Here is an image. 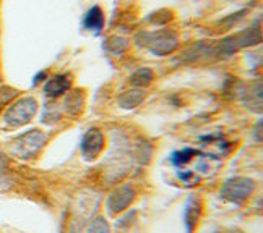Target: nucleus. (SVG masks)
<instances>
[{
    "label": "nucleus",
    "instance_id": "10",
    "mask_svg": "<svg viewBox=\"0 0 263 233\" xmlns=\"http://www.w3.org/2000/svg\"><path fill=\"white\" fill-rule=\"evenodd\" d=\"M83 25L86 29H91V31L99 33L101 29L104 26V15H103V10L99 7H93L88 10V13L83 19Z\"/></svg>",
    "mask_w": 263,
    "mask_h": 233
},
{
    "label": "nucleus",
    "instance_id": "9",
    "mask_svg": "<svg viewBox=\"0 0 263 233\" xmlns=\"http://www.w3.org/2000/svg\"><path fill=\"white\" fill-rule=\"evenodd\" d=\"M211 52H215L213 49L210 47V44L206 43H197L190 49H187L184 55H182V60L184 62H200V60H205L211 55Z\"/></svg>",
    "mask_w": 263,
    "mask_h": 233
},
{
    "label": "nucleus",
    "instance_id": "11",
    "mask_svg": "<svg viewBox=\"0 0 263 233\" xmlns=\"http://www.w3.org/2000/svg\"><path fill=\"white\" fill-rule=\"evenodd\" d=\"M146 94L145 91L141 89H130V91H125L124 94H120L119 97V105L122 109H134L137 105H140L141 102L145 100Z\"/></svg>",
    "mask_w": 263,
    "mask_h": 233
},
{
    "label": "nucleus",
    "instance_id": "2",
    "mask_svg": "<svg viewBox=\"0 0 263 233\" xmlns=\"http://www.w3.org/2000/svg\"><path fill=\"white\" fill-rule=\"evenodd\" d=\"M44 144H46V135L43 131L31 130V131L23 133L22 136H18L16 139H13L12 146H10V151H12V154L15 157L31 159L43 149Z\"/></svg>",
    "mask_w": 263,
    "mask_h": 233
},
{
    "label": "nucleus",
    "instance_id": "8",
    "mask_svg": "<svg viewBox=\"0 0 263 233\" xmlns=\"http://www.w3.org/2000/svg\"><path fill=\"white\" fill-rule=\"evenodd\" d=\"M70 86H72V81H70L68 76H65V75H57L54 78H50L47 83H46L44 93H46V96L55 99V97H60L62 94H65L67 91L70 89Z\"/></svg>",
    "mask_w": 263,
    "mask_h": 233
},
{
    "label": "nucleus",
    "instance_id": "3",
    "mask_svg": "<svg viewBox=\"0 0 263 233\" xmlns=\"http://www.w3.org/2000/svg\"><path fill=\"white\" fill-rule=\"evenodd\" d=\"M260 37H261V33H260V28L254 26V28H247L244 29L242 33L239 34H234L231 37H226L222 39L221 43L218 44V49H216V54H221V55H232L236 54L239 49L242 47H249V46H254L257 43H260Z\"/></svg>",
    "mask_w": 263,
    "mask_h": 233
},
{
    "label": "nucleus",
    "instance_id": "1",
    "mask_svg": "<svg viewBox=\"0 0 263 233\" xmlns=\"http://www.w3.org/2000/svg\"><path fill=\"white\" fill-rule=\"evenodd\" d=\"M36 112H37L36 99L29 96L22 97L7 109V112L4 114V123L10 128L23 126L33 120Z\"/></svg>",
    "mask_w": 263,
    "mask_h": 233
},
{
    "label": "nucleus",
    "instance_id": "6",
    "mask_svg": "<svg viewBox=\"0 0 263 233\" xmlns=\"http://www.w3.org/2000/svg\"><path fill=\"white\" fill-rule=\"evenodd\" d=\"M135 198V191L132 189L130 185H124L117 188L112 195L109 196V201H107V209L112 216L119 214V212L125 210L130 204L132 201Z\"/></svg>",
    "mask_w": 263,
    "mask_h": 233
},
{
    "label": "nucleus",
    "instance_id": "5",
    "mask_svg": "<svg viewBox=\"0 0 263 233\" xmlns=\"http://www.w3.org/2000/svg\"><path fill=\"white\" fill-rule=\"evenodd\" d=\"M254 188L255 183L250 178H231L222 185L219 195L231 202L240 204V202H244L252 195Z\"/></svg>",
    "mask_w": 263,
    "mask_h": 233
},
{
    "label": "nucleus",
    "instance_id": "12",
    "mask_svg": "<svg viewBox=\"0 0 263 233\" xmlns=\"http://www.w3.org/2000/svg\"><path fill=\"white\" fill-rule=\"evenodd\" d=\"M130 81L135 86L141 88V86H148L151 81H153V72L149 68H140L137 72L130 76Z\"/></svg>",
    "mask_w": 263,
    "mask_h": 233
},
{
    "label": "nucleus",
    "instance_id": "13",
    "mask_svg": "<svg viewBox=\"0 0 263 233\" xmlns=\"http://www.w3.org/2000/svg\"><path fill=\"white\" fill-rule=\"evenodd\" d=\"M86 233H110V227H109V224L106 222L104 217H96L89 224Z\"/></svg>",
    "mask_w": 263,
    "mask_h": 233
},
{
    "label": "nucleus",
    "instance_id": "4",
    "mask_svg": "<svg viewBox=\"0 0 263 233\" xmlns=\"http://www.w3.org/2000/svg\"><path fill=\"white\" fill-rule=\"evenodd\" d=\"M146 36V47L156 55H169L173 54L179 46V36L177 33L171 31V29H163V31L143 34Z\"/></svg>",
    "mask_w": 263,
    "mask_h": 233
},
{
    "label": "nucleus",
    "instance_id": "7",
    "mask_svg": "<svg viewBox=\"0 0 263 233\" xmlns=\"http://www.w3.org/2000/svg\"><path fill=\"white\" fill-rule=\"evenodd\" d=\"M104 143H106V139H104L103 131L89 130L88 133L85 135L83 144H82V151H83L85 159L86 160H95L101 154V151H103Z\"/></svg>",
    "mask_w": 263,
    "mask_h": 233
}]
</instances>
